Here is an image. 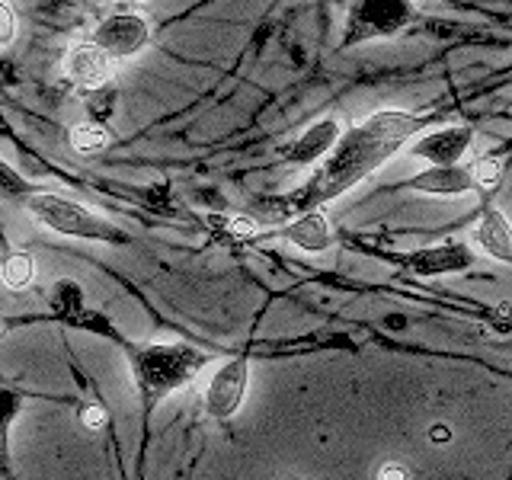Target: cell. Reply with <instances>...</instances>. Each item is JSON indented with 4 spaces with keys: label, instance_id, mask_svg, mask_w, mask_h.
Wrapping results in <instances>:
<instances>
[{
    "label": "cell",
    "instance_id": "6da1fadb",
    "mask_svg": "<svg viewBox=\"0 0 512 480\" xmlns=\"http://www.w3.org/2000/svg\"><path fill=\"white\" fill-rule=\"evenodd\" d=\"M423 128H426V119L404 109H381L375 116H368L365 122H356L349 132H343L340 141H336V148L324 160V167L288 196L295 218L304 212H317V208H324L327 202L340 199L343 192L362 183L365 176H372L381 164H388V160L404 148L413 135H420Z\"/></svg>",
    "mask_w": 512,
    "mask_h": 480
},
{
    "label": "cell",
    "instance_id": "7a4b0ae2",
    "mask_svg": "<svg viewBox=\"0 0 512 480\" xmlns=\"http://www.w3.org/2000/svg\"><path fill=\"white\" fill-rule=\"evenodd\" d=\"M128 362H132V378L144 410H154L164 397L186 388L212 362V356L183 343H151L132 349Z\"/></svg>",
    "mask_w": 512,
    "mask_h": 480
},
{
    "label": "cell",
    "instance_id": "3957f363",
    "mask_svg": "<svg viewBox=\"0 0 512 480\" xmlns=\"http://www.w3.org/2000/svg\"><path fill=\"white\" fill-rule=\"evenodd\" d=\"M29 212L48 231L64 234V237H80V240H100V244H125V234L109 224L106 218L93 215L90 208L68 202L52 192H32L29 196Z\"/></svg>",
    "mask_w": 512,
    "mask_h": 480
},
{
    "label": "cell",
    "instance_id": "277c9868",
    "mask_svg": "<svg viewBox=\"0 0 512 480\" xmlns=\"http://www.w3.org/2000/svg\"><path fill=\"white\" fill-rule=\"evenodd\" d=\"M250 388V356L240 352V356L221 362L215 368L212 381L205 388V410L212 420L228 423L237 416V410L244 407V397Z\"/></svg>",
    "mask_w": 512,
    "mask_h": 480
},
{
    "label": "cell",
    "instance_id": "5b68a950",
    "mask_svg": "<svg viewBox=\"0 0 512 480\" xmlns=\"http://www.w3.org/2000/svg\"><path fill=\"white\" fill-rule=\"evenodd\" d=\"M93 42L100 45L112 61H122V58L138 55L141 48L151 42V26L138 13H112L96 26Z\"/></svg>",
    "mask_w": 512,
    "mask_h": 480
},
{
    "label": "cell",
    "instance_id": "8992f818",
    "mask_svg": "<svg viewBox=\"0 0 512 480\" xmlns=\"http://www.w3.org/2000/svg\"><path fill=\"white\" fill-rule=\"evenodd\" d=\"M400 269L407 276H420V279H432V276H452V272H464L474 266V253L468 244H458V240H445V244H432L423 250H413L407 256H400Z\"/></svg>",
    "mask_w": 512,
    "mask_h": 480
},
{
    "label": "cell",
    "instance_id": "52a82bcc",
    "mask_svg": "<svg viewBox=\"0 0 512 480\" xmlns=\"http://www.w3.org/2000/svg\"><path fill=\"white\" fill-rule=\"evenodd\" d=\"M407 16H410L407 0H356V7H352V16H349L346 42L394 32L407 23Z\"/></svg>",
    "mask_w": 512,
    "mask_h": 480
},
{
    "label": "cell",
    "instance_id": "ba28073f",
    "mask_svg": "<svg viewBox=\"0 0 512 480\" xmlns=\"http://www.w3.org/2000/svg\"><path fill=\"white\" fill-rule=\"evenodd\" d=\"M471 144H474L471 125H448V128H436V132L423 135L420 141H413L410 154L429 160L432 167H455L458 160L468 154Z\"/></svg>",
    "mask_w": 512,
    "mask_h": 480
},
{
    "label": "cell",
    "instance_id": "9c48e42d",
    "mask_svg": "<svg viewBox=\"0 0 512 480\" xmlns=\"http://www.w3.org/2000/svg\"><path fill=\"white\" fill-rule=\"evenodd\" d=\"M64 71H68L74 84L87 90H100L112 77V58L96 42H77L68 52V58H64Z\"/></svg>",
    "mask_w": 512,
    "mask_h": 480
},
{
    "label": "cell",
    "instance_id": "30bf717a",
    "mask_svg": "<svg viewBox=\"0 0 512 480\" xmlns=\"http://www.w3.org/2000/svg\"><path fill=\"white\" fill-rule=\"evenodd\" d=\"M340 138H343V132H340V122H336V119L314 122L308 132L298 135L292 144H285V148H282V160H288V164H295V167L314 164V160L330 154Z\"/></svg>",
    "mask_w": 512,
    "mask_h": 480
},
{
    "label": "cell",
    "instance_id": "8fae6325",
    "mask_svg": "<svg viewBox=\"0 0 512 480\" xmlns=\"http://www.w3.org/2000/svg\"><path fill=\"white\" fill-rule=\"evenodd\" d=\"M407 189L416 192H429V196H464V192H474V173L468 167H429L423 173H416L413 180L404 183Z\"/></svg>",
    "mask_w": 512,
    "mask_h": 480
},
{
    "label": "cell",
    "instance_id": "7c38bea8",
    "mask_svg": "<svg viewBox=\"0 0 512 480\" xmlns=\"http://www.w3.org/2000/svg\"><path fill=\"white\" fill-rule=\"evenodd\" d=\"M282 240H288V244H295L301 250L308 253H327L333 247V231H330V221L327 215L320 212H304L298 215L295 221H288L285 228L279 231Z\"/></svg>",
    "mask_w": 512,
    "mask_h": 480
},
{
    "label": "cell",
    "instance_id": "4fadbf2b",
    "mask_svg": "<svg viewBox=\"0 0 512 480\" xmlns=\"http://www.w3.org/2000/svg\"><path fill=\"white\" fill-rule=\"evenodd\" d=\"M474 240L487 256L512 266V224L500 208H487L484 218L474 228Z\"/></svg>",
    "mask_w": 512,
    "mask_h": 480
},
{
    "label": "cell",
    "instance_id": "5bb4252c",
    "mask_svg": "<svg viewBox=\"0 0 512 480\" xmlns=\"http://www.w3.org/2000/svg\"><path fill=\"white\" fill-rule=\"evenodd\" d=\"M0 279H4L7 288H13V292H23V288L32 285V279H36V263H32L29 253H10L4 266H0Z\"/></svg>",
    "mask_w": 512,
    "mask_h": 480
},
{
    "label": "cell",
    "instance_id": "9a60e30c",
    "mask_svg": "<svg viewBox=\"0 0 512 480\" xmlns=\"http://www.w3.org/2000/svg\"><path fill=\"white\" fill-rule=\"evenodd\" d=\"M20 394L0 388V468H7V445H10V426L20 413Z\"/></svg>",
    "mask_w": 512,
    "mask_h": 480
},
{
    "label": "cell",
    "instance_id": "2e32d148",
    "mask_svg": "<svg viewBox=\"0 0 512 480\" xmlns=\"http://www.w3.org/2000/svg\"><path fill=\"white\" fill-rule=\"evenodd\" d=\"M109 144V132L100 122H80L77 128H71V148L80 154H93Z\"/></svg>",
    "mask_w": 512,
    "mask_h": 480
},
{
    "label": "cell",
    "instance_id": "e0dca14e",
    "mask_svg": "<svg viewBox=\"0 0 512 480\" xmlns=\"http://www.w3.org/2000/svg\"><path fill=\"white\" fill-rule=\"evenodd\" d=\"M250 208H253V215L260 218L263 224H285V221H295V212H292V202H288V196H266V199H256Z\"/></svg>",
    "mask_w": 512,
    "mask_h": 480
},
{
    "label": "cell",
    "instance_id": "ac0fdd59",
    "mask_svg": "<svg viewBox=\"0 0 512 480\" xmlns=\"http://www.w3.org/2000/svg\"><path fill=\"white\" fill-rule=\"evenodd\" d=\"M471 173H474L477 189L493 192L496 186H500V180H503V164L496 157H480L477 164L471 167Z\"/></svg>",
    "mask_w": 512,
    "mask_h": 480
},
{
    "label": "cell",
    "instance_id": "d6986e66",
    "mask_svg": "<svg viewBox=\"0 0 512 480\" xmlns=\"http://www.w3.org/2000/svg\"><path fill=\"white\" fill-rule=\"evenodd\" d=\"M0 196H32L29 180H23L7 160H0Z\"/></svg>",
    "mask_w": 512,
    "mask_h": 480
},
{
    "label": "cell",
    "instance_id": "ffe728a7",
    "mask_svg": "<svg viewBox=\"0 0 512 480\" xmlns=\"http://www.w3.org/2000/svg\"><path fill=\"white\" fill-rule=\"evenodd\" d=\"M215 221L224 224V231H228L231 237H237V240H256V237H260V221H253V218L237 215V218H215Z\"/></svg>",
    "mask_w": 512,
    "mask_h": 480
},
{
    "label": "cell",
    "instance_id": "44dd1931",
    "mask_svg": "<svg viewBox=\"0 0 512 480\" xmlns=\"http://www.w3.org/2000/svg\"><path fill=\"white\" fill-rule=\"evenodd\" d=\"M16 39V13L7 0H0V48Z\"/></svg>",
    "mask_w": 512,
    "mask_h": 480
},
{
    "label": "cell",
    "instance_id": "7402d4cb",
    "mask_svg": "<svg viewBox=\"0 0 512 480\" xmlns=\"http://www.w3.org/2000/svg\"><path fill=\"white\" fill-rule=\"evenodd\" d=\"M375 480H413V471L400 461H384L375 474Z\"/></svg>",
    "mask_w": 512,
    "mask_h": 480
},
{
    "label": "cell",
    "instance_id": "603a6c76",
    "mask_svg": "<svg viewBox=\"0 0 512 480\" xmlns=\"http://www.w3.org/2000/svg\"><path fill=\"white\" fill-rule=\"evenodd\" d=\"M80 423H84L87 429H103L106 426V410L103 407H87L84 413H80Z\"/></svg>",
    "mask_w": 512,
    "mask_h": 480
},
{
    "label": "cell",
    "instance_id": "cb8c5ba5",
    "mask_svg": "<svg viewBox=\"0 0 512 480\" xmlns=\"http://www.w3.org/2000/svg\"><path fill=\"white\" fill-rule=\"evenodd\" d=\"M493 324H500V330H512V304H496V308H493Z\"/></svg>",
    "mask_w": 512,
    "mask_h": 480
},
{
    "label": "cell",
    "instance_id": "d4e9b609",
    "mask_svg": "<svg viewBox=\"0 0 512 480\" xmlns=\"http://www.w3.org/2000/svg\"><path fill=\"white\" fill-rule=\"evenodd\" d=\"M429 442H432V445L452 442V426H448V423H432V426H429Z\"/></svg>",
    "mask_w": 512,
    "mask_h": 480
},
{
    "label": "cell",
    "instance_id": "484cf974",
    "mask_svg": "<svg viewBox=\"0 0 512 480\" xmlns=\"http://www.w3.org/2000/svg\"><path fill=\"white\" fill-rule=\"evenodd\" d=\"M4 333H7V330H4V320H0V340H4Z\"/></svg>",
    "mask_w": 512,
    "mask_h": 480
},
{
    "label": "cell",
    "instance_id": "4316f807",
    "mask_svg": "<svg viewBox=\"0 0 512 480\" xmlns=\"http://www.w3.org/2000/svg\"><path fill=\"white\" fill-rule=\"evenodd\" d=\"M132 4H148V0H132Z\"/></svg>",
    "mask_w": 512,
    "mask_h": 480
}]
</instances>
